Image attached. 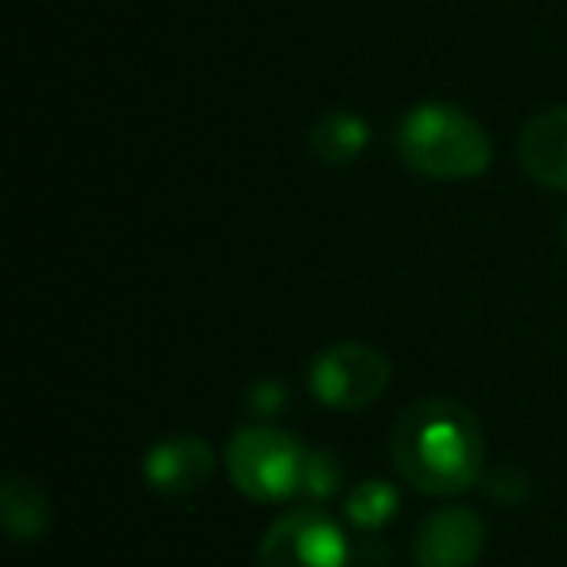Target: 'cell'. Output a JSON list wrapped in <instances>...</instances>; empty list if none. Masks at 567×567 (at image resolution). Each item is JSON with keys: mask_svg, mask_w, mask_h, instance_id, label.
<instances>
[{"mask_svg": "<svg viewBox=\"0 0 567 567\" xmlns=\"http://www.w3.org/2000/svg\"><path fill=\"white\" fill-rule=\"evenodd\" d=\"M393 466L427 497H458L486 474V435L466 404L447 396L416 401L389 432Z\"/></svg>", "mask_w": 567, "mask_h": 567, "instance_id": "1", "label": "cell"}, {"mask_svg": "<svg viewBox=\"0 0 567 567\" xmlns=\"http://www.w3.org/2000/svg\"><path fill=\"white\" fill-rule=\"evenodd\" d=\"M396 156L424 179H474L489 167V133L451 102H420L396 125Z\"/></svg>", "mask_w": 567, "mask_h": 567, "instance_id": "2", "label": "cell"}, {"mask_svg": "<svg viewBox=\"0 0 567 567\" xmlns=\"http://www.w3.org/2000/svg\"><path fill=\"white\" fill-rule=\"evenodd\" d=\"M303 466H308V447L280 427L252 424L234 432V440L226 443V474L237 494L249 502L272 505L300 497Z\"/></svg>", "mask_w": 567, "mask_h": 567, "instance_id": "3", "label": "cell"}, {"mask_svg": "<svg viewBox=\"0 0 567 567\" xmlns=\"http://www.w3.org/2000/svg\"><path fill=\"white\" fill-rule=\"evenodd\" d=\"M393 381V365L378 347L365 342H334L319 350L308 370V385L323 409L362 412L378 401Z\"/></svg>", "mask_w": 567, "mask_h": 567, "instance_id": "4", "label": "cell"}, {"mask_svg": "<svg viewBox=\"0 0 567 567\" xmlns=\"http://www.w3.org/2000/svg\"><path fill=\"white\" fill-rule=\"evenodd\" d=\"M257 567H350V540L323 505H296L268 525Z\"/></svg>", "mask_w": 567, "mask_h": 567, "instance_id": "5", "label": "cell"}, {"mask_svg": "<svg viewBox=\"0 0 567 567\" xmlns=\"http://www.w3.org/2000/svg\"><path fill=\"white\" fill-rule=\"evenodd\" d=\"M486 548V525L471 505H440L412 536L416 567H474Z\"/></svg>", "mask_w": 567, "mask_h": 567, "instance_id": "6", "label": "cell"}, {"mask_svg": "<svg viewBox=\"0 0 567 567\" xmlns=\"http://www.w3.org/2000/svg\"><path fill=\"white\" fill-rule=\"evenodd\" d=\"M144 482L164 497H195L218 471L214 447L195 432L164 435L144 455Z\"/></svg>", "mask_w": 567, "mask_h": 567, "instance_id": "7", "label": "cell"}, {"mask_svg": "<svg viewBox=\"0 0 567 567\" xmlns=\"http://www.w3.org/2000/svg\"><path fill=\"white\" fill-rule=\"evenodd\" d=\"M517 159L544 190H567V105L544 110L520 128Z\"/></svg>", "mask_w": 567, "mask_h": 567, "instance_id": "8", "label": "cell"}, {"mask_svg": "<svg viewBox=\"0 0 567 567\" xmlns=\"http://www.w3.org/2000/svg\"><path fill=\"white\" fill-rule=\"evenodd\" d=\"M0 517H4L12 540L35 544L48 536L55 509H51V497L40 482H32L28 474H9L0 486Z\"/></svg>", "mask_w": 567, "mask_h": 567, "instance_id": "9", "label": "cell"}, {"mask_svg": "<svg viewBox=\"0 0 567 567\" xmlns=\"http://www.w3.org/2000/svg\"><path fill=\"white\" fill-rule=\"evenodd\" d=\"M365 144H370V125H365L358 113H347V110L319 117L316 125H311V133H308L311 156H316L319 164H327V167L354 164V159L365 152Z\"/></svg>", "mask_w": 567, "mask_h": 567, "instance_id": "10", "label": "cell"}, {"mask_svg": "<svg viewBox=\"0 0 567 567\" xmlns=\"http://www.w3.org/2000/svg\"><path fill=\"white\" fill-rule=\"evenodd\" d=\"M396 509H401V494H396V486L385 478L358 482V486L342 497V513H347L350 525L362 528V533H378V528H385L389 520L396 517Z\"/></svg>", "mask_w": 567, "mask_h": 567, "instance_id": "11", "label": "cell"}, {"mask_svg": "<svg viewBox=\"0 0 567 567\" xmlns=\"http://www.w3.org/2000/svg\"><path fill=\"white\" fill-rule=\"evenodd\" d=\"M342 486V463L331 451H308V466H303V497L311 502H327Z\"/></svg>", "mask_w": 567, "mask_h": 567, "instance_id": "12", "label": "cell"}, {"mask_svg": "<svg viewBox=\"0 0 567 567\" xmlns=\"http://www.w3.org/2000/svg\"><path fill=\"white\" fill-rule=\"evenodd\" d=\"M249 401H252V409H257V412H276L284 404V389L276 385V381H260V385L249 393Z\"/></svg>", "mask_w": 567, "mask_h": 567, "instance_id": "13", "label": "cell"}, {"mask_svg": "<svg viewBox=\"0 0 567 567\" xmlns=\"http://www.w3.org/2000/svg\"><path fill=\"white\" fill-rule=\"evenodd\" d=\"M564 249H567V221H564Z\"/></svg>", "mask_w": 567, "mask_h": 567, "instance_id": "14", "label": "cell"}]
</instances>
